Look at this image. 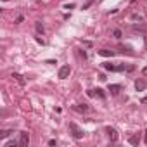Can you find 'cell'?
Listing matches in <instances>:
<instances>
[{"label": "cell", "mask_w": 147, "mask_h": 147, "mask_svg": "<svg viewBox=\"0 0 147 147\" xmlns=\"http://www.w3.org/2000/svg\"><path fill=\"white\" fill-rule=\"evenodd\" d=\"M69 128H71V131H73V137L75 138H83V135H85V131L83 130H80L75 123H69Z\"/></svg>", "instance_id": "obj_1"}, {"label": "cell", "mask_w": 147, "mask_h": 147, "mask_svg": "<svg viewBox=\"0 0 147 147\" xmlns=\"http://www.w3.org/2000/svg\"><path fill=\"white\" fill-rule=\"evenodd\" d=\"M28 144H30V135H28V131H21V133H19V147H28Z\"/></svg>", "instance_id": "obj_2"}, {"label": "cell", "mask_w": 147, "mask_h": 147, "mask_svg": "<svg viewBox=\"0 0 147 147\" xmlns=\"http://www.w3.org/2000/svg\"><path fill=\"white\" fill-rule=\"evenodd\" d=\"M106 133H107V137L111 138V142H118V138H119V135H118V131H116L114 128H111V126H107V128H106Z\"/></svg>", "instance_id": "obj_3"}, {"label": "cell", "mask_w": 147, "mask_h": 147, "mask_svg": "<svg viewBox=\"0 0 147 147\" xmlns=\"http://www.w3.org/2000/svg\"><path fill=\"white\" fill-rule=\"evenodd\" d=\"M69 73H71V67H69V64H64L61 69H59V78H67L69 76Z\"/></svg>", "instance_id": "obj_4"}, {"label": "cell", "mask_w": 147, "mask_h": 147, "mask_svg": "<svg viewBox=\"0 0 147 147\" xmlns=\"http://www.w3.org/2000/svg\"><path fill=\"white\" fill-rule=\"evenodd\" d=\"M88 95H90V97H95V95H99L100 99H106V94H104L100 88H97V90H88Z\"/></svg>", "instance_id": "obj_5"}, {"label": "cell", "mask_w": 147, "mask_h": 147, "mask_svg": "<svg viewBox=\"0 0 147 147\" xmlns=\"http://www.w3.org/2000/svg\"><path fill=\"white\" fill-rule=\"evenodd\" d=\"M99 54H100L102 57H113V55H114V50H107V49H102V50H99Z\"/></svg>", "instance_id": "obj_6"}, {"label": "cell", "mask_w": 147, "mask_h": 147, "mask_svg": "<svg viewBox=\"0 0 147 147\" xmlns=\"http://www.w3.org/2000/svg\"><path fill=\"white\" fill-rule=\"evenodd\" d=\"M119 90H121V85H109V92H111L113 95H118Z\"/></svg>", "instance_id": "obj_7"}, {"label": "cell", "mask_w": 147, "mask_h": 147, "mask_svg": "<svg viewBox=\"0 0 147 147\" xmlns=\"http://www.w3.org/2000/svg\"><path fill=\"white\" fill-rule=\"evenodd\" d=\"M128 142H130L131 145H138V142H140V135H131V137L128 138Z\"/></svg>", "instance_id": "obj_8"}, {"label": "cell", "mask_w": 147, "mask_h": 147, "mask_svg": "<svg viewBox=\"0 0 147 147\" xmlns=\"http://www.w3.org/2000/svg\"><path fill=\"white\" fill-rule=\"evenodd\" d=\"M135 88H137L138 92H142V90L145 88V82H142V80H137V82H135Z\"/></svg>", "instance_id": "obj_9"}, {"label": "cell", "mask_w": 147, "mask_h": 147, "mask_svg": "<svg viewBox=\"0 0 147 147\" xmlns=\"http://www.w3.org/2000/svg\"><path fill=\"white\" fill-rule=\"evenodd\" d=\"M104 67H106L107 71H118V66H113L111 62H104Z\"/></svg>", "instance_id": "obj_10"}, {"label": "cell", "mask_w": 147, "mask_h": 147, "mask_svg": "<svg viewBox=\"0 0 147 147\" xmlns=\"http://www.w3.org/2000/svg\"><path fill=\"white\" fill-rule=\"evenodd\" d=\"M19 145V140L16 142V140H9V142H5L4 144V147H18Z\"/></svg>", "instance_id": "obj_11"}, {"label": "cell", "mask_w": 147, "mask_h": 147, "mask_svg": "<svg viewBox=\"0 0 147 147\" xmlns=\"http://www.w3.org/2000/svg\"><path fill=\"white\" fill-rule=\"evenodd\" d=\"M75 109L80 111V113H85V111H88V106H87V104H80V106H76Z\"/></svg>", "instance_id": "obj_12"}, {"label": "cell", "mask_w": 147, "mask_h": 147, "mask_svg": "<svg viewBox=\"0 0 147 147\" xmlns=\"http://www.w3.org/2000/svg\"><path fill=\"white\" fill-rule=\"evenodd\" d=\"M12 78H16L19 85H24V80H23V76H21V75H18V73H14V75H12Z\"/></svg>", "instance_id": "obj_13"}, {"label": "cell", "mask_w": 147, "mask_h": 147, "mask_svg": "<svg viewBox=\"0 0 147 147\" xmlns=\"http://www.w3.org/2000/svg\"><path fill=\"white\" fill-rule=\"evenodd\" d=\"M35 28H36V31H38V33H43V31H45V28H43V24H42V23H36V24H35Z\"/></svg>", "instance_id": "obj_14"}, {"label": "cell", "mask_w": 147, "mask_h": 147, "mask_svg": "<svg viewBox=\"0 0 147 147\" xmlns=\"http://www.w3.org/2000/svg\"><path fill=\"white\" fill-rule=\"evenodd\" d=\"M114 36H116V38H121V31H119V30H114Z\"/></svg>", "instance_id": "obj_15"}, {"label": "cell", "mask_w": 147, "mask_h": 147, "mask_svg": "<svg viewBox=\"0 0 147 147\" xmlns=\"http://www.w3.org/2000/svg\"><path fill=\"white\" fill-rule=\"evenodd\" d=\"M9 135H11V131H2V135H0V137L5 138V137H9Z\"/></svg>", "instance_id": "obj_16"}, {"label": "cell", "mask_w": 147, "mask_h": 147, "mask_svg": "<svg viewBox=\"0 0 147 147\" xmlns=\"http://www.w3.org/2000/svg\"><path fill=\"white\" fill-rule=\"evenodd\" d=\"M144 142L147 144V130H145V137H144Z\"/></svg>", "instance_id": "obj_17"}, {"label": "cell", "mask_w": 147, "mask_h": 147, "mask_svg": "<svg viewBox=\"0 0 147 147\" xmlns=\"http://www.w3.org/2000/svg\"><path fill=\"white\" fill-rule=\"evenodd\" d=\"M144 75H147V67H144Z\"/></svg>", "instance_id": "obj_18"}, {"label": "cell", "mask_w": 147, "mask_h": 147, "mask_svg": "<svg viewBox=\"0 0 147 147\" xmlns=\"http://www.w3.org/2000/svg\"><path fill=\"white\" fill-rule=\"evenodd\" d=\"M145 45H147V36H145Z\"/></svg>", "instance_id": "obj_19"}, {"label": "cell", "mask_w": 147, "mask_h": 147, "mask_svg": "<svg viewBox=\"0 0 147 147\" xmlns=\"http://www.w3.org/2000/svg\"><path fill=\"white\" fill-rule=\"evenodd\" d=\"M4 2H7V0H4Z\"/></svg>", "instance_id": "obj_20"}]
</instances>
